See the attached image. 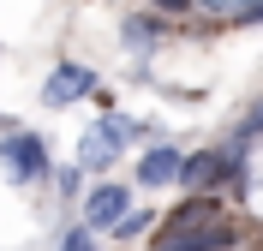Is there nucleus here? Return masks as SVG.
I'll return each mask as SVG.
<instances>
[{"label":"nucleus","instance_id":"0eeeda50","mask_svg":"<svg viewBox=\"0 0 263 251\" xmlns=\"http://www.w3.org/2000/svg\"><path fill=\"white\" fill-rule=\"evenodd\" d=\"M114 162H120V144H114V132L96 120V126L78 138V167L84 173H102V167H114Z\"/></svg>","mask_w":263,"mask_h":251},{"label":"nucleus","instance_id":"ddd939ff","mask_svg":"<svg viewBox=\"0 0 263 251\" xmlns=\"http://www.w3.org/2000/svg\"><path fill=\"white\" fill-rule=\"evenodd\" d=\"M233 24H263V0H239V6H228Z\"/></svg>","mask_w":263,"mask_h":251},{"label":"nucleus","instance_id":"6e6552de","mask_svg":"<svg viewBox=\"0 0 263 251\" xmlns=\"http://www.w3.org/2000/svg\"><path fill=\"white\" fill-rule=\"evenodd\" d=\"M156 42H162V18H126V48H138V54H149L156 48Z\"/></svg>","mask_w":263,"mask_h":251},{"label":"nucleus","instance_id":"f03ea898","mask_svg":"<svg viewBox=\"0 0 263 251\" xmlns=\"http://www.w3.org/2000/svg\"><path fill=\"white\" fill-rule=\"evenodd\" d=\"M102 90V78L90 66H78V60H60V66L48 72V84H42V102L48 108H72V102H84V96H96Z\"/></svg>","mask_w":263,"mask_h":251},{"label":"nucleus","instance_id":"2eb2a0df","mask_svg":"<svg viewBox=\"0 0 263 251\" xmlns=\"http://www.w3.org/2000/svg\"><path fill=\"white\" fill-rule=\"evenodd\" d=\"M156 12H167V18H185V12H197V0H156Z\"/></svg>","mask_w":263,"mask_h":251},{"label":"nucleus","instance_id":"1a4fd4ad","mask_svg":"<svg viewBox=\"0 0 263 251\" xmlns=\"http://www.w3.org/2000/svg\"><path fill=\"white\" fill-rule=\"evenodd\" d=\"M102 126L114 132V144H120V150H126L132 138H149V132H156L149 120H132V114H102Z\"/></svg>","mask_w":263,"mask_h":251},{"label":"nucleus","instance_id":"20e7f679","mask_svg":"<svg viewBox=\"0 0 263 251\" xmlns=\"http://www.w3.org/2000/svg\"><path fill=\"white\" fill-rule=\"evenodd\" d=\"M239 227L215 221V227H192V234H156V251H233Z\"/></svg>","mask_w":263,"mask_h":251},{"label":"nucleus","instance_id":"7ed1b4c3","mask_svg":"<svg viewBox=\"0 0 263 251\" xmlns=\"http://www.w3.org/2000/svg\"><path fill=\"white\" fill-rule=\"evenodd\" d=\"M215 221H228V203L215 198V191H192V198H180L167 209L162 234H192V227H215Z\"/></svg>","mask_w":263,"mask_h":251},{"label":"nucleus","instance_id":"f8f14e48","mask_svg":"<svg viewBox=\"0 0 263 251\" xmlns=\"http://www.w3.org/2000/svg\"><path fill=\"white\" fill-rule=\"evenodd\" d=\"M60 251H96V234L78 221V227H66V234H60Z\"/></svg>","mask_w":263,"mask_h":251},{"label":"nucleus","instance_id":"423d86ee","mask_svg":"<svg viewBox=\"0 0 263 251\" xmlns=\"http://www.w3.org/2000/svg\"><path fill=\"white\" fill-rule=\"evenodd\" d=\"M180 167H185L180 144H149L138 156V185H180Z\"/></svg>","mask_w":263,"mask_h":251},{"label":"nucleus","instance_id":"9d476101","mask_svg":"<svg viewBox=\"0 0 263 251\" xmlns=\"http://www.w3.org/2000/svg\"><path fill=\"white\" fill-rule=\"evenodd\" d=\"M257 138H263V108L246 120V126H239V132H233V144H228V162H246V150L257 144Z\"/></svg>","mask_w":263,"mask_h":251},{"label":"nucleus","instance_id":"39448f33","mask_svg":"<svg viewBox=\"0 0 263 251\" xmlns=\"http://www.w3.org/2000/svg\"><path fill=\"white\" fill-rule=\"evenodd\" d=\"M126 209H132V185H96V191L84 198V227H90V234H108Z\"/></svg>","mask_w":263,"mask_h":251},{"label":"nucleus","instance_id":"f257e3e1","mask_svg":"<svg viewBox=\"0 0 263 251\" xmlns=\"http://www.w3.org/2000/svg\"><path fill=\"white\" fill-rule=\"evenodd\" d=\"M0 162H6V173H12L18 185H48L54 180V162H48V144L36 132H6L0 138Z\"/></svg>","mask_w":263,"mask_h":251},{"label":"nucleus","instance_id":"9b49d317","mask_svg":"<svg viewBox=\"0 0 263 251\" xmlns=\"http://www.w3.org/2000/svg\"><path fill=\"white\" fill-rule=\"evenodd\" d=\"M149 221H156V216H149V209H126V216H120L114 227H108V234H114V239H138V234H144V227H149Z\"/></svg>","mask_w":263,"mask_h":251},{"label":"nucleus","instance_id":"4468645a","mask_svg":"<svg viewBox=\"0 0 263 251\" xmlns=\"http://www.w3.org/2000/svg\"><path fill=\"white\" fill-rule=\"evenodd\" d=\"M78 180H84V167H78V162H72V167H60V173H54L60 198H78Z\"/></svg>","mask_w":263,"mask_h":251},{"label":"nucleus","instance_id":"dca6fc26","mask_svg":"<svg viewBox=\"0 0 263 251\" xmlns=\"http://www.w3.org/2000/svg\"><path fill=\"white\" fill-rule=\"evenodd\" d=\"M0 132H12V120H6V114H0Z\"/></svg>","mask_w":263,"mask_h":251}]
</instances>
